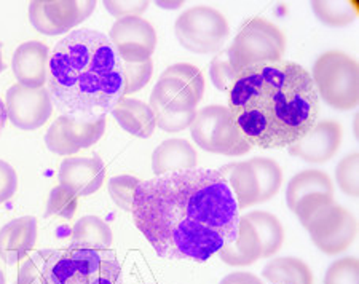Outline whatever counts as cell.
I'll list each match as a JSON object with an SVG mask.
<instances>
[{"mask_svg":"<svg viewBox=\"0 0 359 284\" xmlns=\"http://www.w3.org/2000/svg\"><path fill=\"white\" fill-rule=\"evenodd\" d=\"M133 220L157 256L206 262L238 236L240 210L217 170L194 168L137 185Z\"/></svg>","mask_w":359,"mask_h":284,"instance_id":"cell-1","label":"cell"},{"mask_svg":"<svg viewBox=\"0 0 359 284\" xmlns=\"http://www.w3.org/2000/svg\"><path fill=\"white\" fill-rule=\"evenodd\" d=\"M229 110L251 147L287 149L320 119V96L304 66L283 60L236 74Z\"/></svg>","mask_w":359,"mask_h":284,"instance_id":"cell-2","label":"cell"},{"mask_svg":"<svg viewBox=\"0 0 359 284\" xmlns=\"http://www.w3.org/2000/svg\"><path fill=\"white\" fill-rule=\"evenodd\" d=\"M46 90L66 117H106L125 97L123 61L106 34L77 29L51 51Z\"/></svg>","mask_w":359,"mask_h":284,"instance_id":"cell-3","label":"cell"},{"mask_svg":"<svg viewBox=\"0 0 359 284\" xmlns=\"http://www.w3.org/2000/svg\"><path fill=\"white\" fill-rule=\"evenodd\" d=\"M39 257L40 284H123L121 266L112 249H42Z\"/></svg>","mask_w":359,"mask_h":284,"instance_id":"cell-4","label":"cell"},{"mask_svg":"<svg viewBox=\"0 0 359 284\" xmlns=\"http://www.w3.org/2000/svg\"><path fill=\"white\" fill-rule=\"evenodd\" d=\"M313 80L318 96L335 110H351L359 102V66L350 55L331 50L315 61Z\"/></svg>","mask_w":359,"mask_h":284,"instance_id":"cell-5","label":"cell"},{"mask_svg":"<svg viewBox=\"0 0 359 284\" xmlns=\"http://www.w3.org/2000/svg\"><path fill=\"white\" fill-rule=\"evenodd\" d=\"M229 56L236 74L243 69L283 61L286 53V36L273 22L251 16L243 22L230 45Z\"/></svg>","mask_w":359,"mask_h":284,"instance_id":"cell-6","label":"cell"},{"mask_svg":"<svg viewBox=\"0 0 359 284\" xmlns=\"http://www.w3.org/2000/svg\"><path fill=\"white\" fill-rule=\"evenodd\" d=\"M175 34L185 50L196 55H212L221 51L230 36V27L221 11L196 5L176 20Z\"/></svg>","mask_w":359,"mask_h":284,"instance_id":"cell-7","label":"cell"},{"mask_svg":"<svg viewBox=\"0 0 359 284\" xmlns=\"http://www.w3.org/2000/svg\"><path fill=\"white\" fill-rule=\"evenodd\" d=\"M192 139L198 147L211 154L240 156L251 152L252 147L241 136L225 106H206L196 110L192 126Z\"/></svg>","mask_w":359,"mask_h":284,"instance_id":"cell-8","label":"cell"},{"mask_svg":"<svg viewBox=\"0 0 359 284\" xmlns=\"http://www.w3.org/2000/svg\"><path fill=\"white\" fill-rule=\"evenodd\" d=\"M203 93L205 77L200 69L189 62H177L161 72L150 97L170 112L182 114L196 110Z\"/></svg>","mask_w":359,"mask_h":284,"instance_id":"cell-9","label":"cell"},{"mask_svg":"<svg viewBox=\"0 0 359 284\" xmlns=\"http://www.w3.org/2000/svg\"><path fill=\"white\" fill-rule=\"evenodd\" d=\"M95 8V0H36L29 5V21L40 34L60 36L83 22Z\"/></svg>","mask_w":359,"mask_h":284,"instance_id":"cell-10","label":"cell"},{"mask_svg":"<svg viewBox=\"0 0 359 284\" xmlns=\"http://www.w3.org/2000/svg\"><path fill=\"white\" fill-rule=\"evenodd\" d=\"M107 119L80 120L61 115L57 117L45 135V144L50 152L62 156L75 155L80 150L88 149L100 141L106 131Z\"/></svg>","mask_w":359,"mask_h":284,"instance_id":"cell-11","label":"cell"},{"mask_svg":"<svg viewBox=\"0 0 359 284\" xmlns=\"http://www.w3.org/2000/svg\"><path fill=\"white\" fill-rule=\"evenodd\" d=\"M109 40L115 46L121 61L137 65L152 60L157 48V31L141 16H128L114 22Z\"/></svg>","mask_w":359,"mask_h":284,"instance_id":"cell-12","label":"cell"},{"mask_svg":"<svg viewBox=\"0 0 359 284\" xmlns=\"http://www.w3.org/2000/svg\"><path fill=\"white\" fill-rule=\"evenodd\" d=\"M5 110L7 119L16 128L22 131H36L43 126L53 114V102H51L48 90L27 88L16 83L10 86L5 97Z\"/></svg>","mask_w":359,"mask_h":284,"instance_id":"cell-13","label":"cell"},{"mask_svg":"<svg viewBox=\"0 0 359 284\" xmlns=\"http://www.w3.org/2000/svg\"><path fill=\"white\" fill-rule=\"evenodd\" d=\"M306 230L320 251L327 256H335L345 252L353 245L358 234V222L348 210L335 203Z\"/></svg>","mask_w":359,"mask_h":284,"instance_id":"cell-14","label":"cell"},{"mask_svg":"<svg viewBox=\"0 0 359 284\" xmlns=\"http://www.w3.org/2000/svg\"><path fill=\"white\" fill-rule=\"evenodd\" d=\"M341 139H344V130L339 121H316L313 128L302 139L287 147V152L309 163H326L339 152Z\"/></svg>","mask_w":359,"mask_h":284,"instance_id":"cell-15","label":"cell"},{"mask_svg":"<svg viewBox=\"0 0 359 284\" xmlns=\"http://www.w3.org/2000/svg\"><path fill=\"white\" fill-rule=\"evenodd\" d=\"M60 185L75 196L96 194L106 181V165L100 156L66 158L60 166Z\"/></svg>","mask_w":359,"mask_h":284,"instance_id":"cell-16","label":"cell"},{"mask_svg":"<svg viewBox=\"0 0 359 284\" xmlns=\"http://www.w3.org/2000/svg\"><path fill=\"white\" fill-rule=\"evenodd\" d=\"M48 46L39 40H29L16 48L11 69L20 85L27 88H42L48 80Z\"/></svg>","mask_w":359,"mask_h":284,"instance_id":"cell-17","label":"cell"},{"mask_svg":"<svg viewBox=\"0 0 359 284\" xmlns=\"http://www.w3.org/2000/svg\"><path fill=\"white\" fill-rule=\"evenodd\" d=\"M37 241V219L22 216L10 220L0 229V259L15 265L26 259Z\"/></svg>","mask_w":359,"mask_h":284,"instance_id":"cell-18","label":"cell"},{"mask_svg":"<svg viewBox=\"0 0 359 284\" xmlns=\"http://www.w3.org/2000/svg\"><path fill=\"white\" fill-rule=\"evenodd\" d=\"M196 163L198 155L187 139H168L152 154V171L155 176L194 170Z\"/></svg>","mask_w":359,"mask_h":284,"instance_id":"cell-19","label":"cell"},{"mask_svg":"<svg viewBox=\"0 0 359 284\" xmlns=\"http://www.w3.org/2000/svg\"><path fill=\"white\" fill-rule=\"evenodd\" d=\"M217 171L227 181L231 194L236 200V205H238V210H246V208L257 205L260 187L256 173H254L249 160L224 165Z\"/></svg>","mask_w":359,"mask_h":284,"instance_id":"cell-20","label":"cell"},{"mask_svg":"<svg viewBox=\"0 0 359 284\" xmlns=\"http://www.w3.org/2000/svg\"><path fill=\"white\" fill-rule=\"evenodd\" d=\"M111 114L121 128L141 139L152 136L155 126H157L155 115L149 104L135 100V97H121Z\"/></svg>","mask_w":359,"mask_h":284,"instance_id":"cell-21","label":"cell"},{"mask_svg":"<svg viewBox=\"0 0 359 284\" xmlns=\"http://www.w3.org/2000/svg\"><path fill=\"white\" fill-rule=\"evenodd\" d=\"M219 259L230 266H246L262 259V246L256 230L249 220L243 216L238 224V236L231 245L224 246L217 252Z\"/></svg>","mask_w":359,"mask_h":284,"instance_id":"cell-22","label":"cell"},{"mask_svg":"<svg viewBox=\"0 0 359 284\" xmlns=\"http://www.w3.org/2000/svg\"><path fill=\"white\" fill-rule=\"evenodd\" d=\"M112 241V229L101 217L83 216L74 224L71 235V246L74 248L104 251V249H111Z\"/></svg>","mask_w":359,"mask_h":284,"instance_id":"cell-23","label":"cell"},{"mask_svg":"<svg viewBox=\"0 0 359 284\" xmlns=\"http://www.w3.org/2000/svg\"><path fill=\"white\" fill-rule=\"evenodd\" d=\"M262 276L270 284H313V271L302 259L275 257L264 266Z\"/></svg>","mask_w":359,"mask_h":284,"instance_id":"cell-24","label":"cell"},{"mask_svg":"<svg viewBox=\"0 0 359 284\" xmlns=\"http://www.w3.org/2000/svg\"><path fill=\"white\" fill-rule=\"evenodd\" d=\"M310 194H326L334 196V185L331 177L320 170H305L295 175L287 184L286 203L292 212L297 203Z\"/></svg>","mask_w":359,"mask_h":284,"instance_id":"cell-25","label":"cell"},{"mask_svg":"<svg viewBox=\"0 0 359 284\" xmlns=\"http://www.w3.org/2000/svg\"><path fill=\"white\" fill-rule=\"evenodd\" d=\"M260 240L262 259H269L280 251L285 243V227L275 214L267 211H251L245 216Z\"/></svg>","mask_w":359,"mask_h":284,"instance_id":"cell-26","label":"cell"},{"mask_svg":"<svg viewBox=\"0 0 359 284\" xmlns=\"http://www.w3.org/2000/svg\"><path fill=\"white\" fill-rule=\"evenodd\" d=\"M254 173H256L260 196L259 203H265L278 195L283 184V170L275 160L265 158V156H256V158L249 160Z\"/></svg>","mask_w":359,"mask_h":284,"instance_id":"cell-27","label":"cell"},{"mask_svg":"<svg viewBox=\"0 0 359 284\" xmlns=\"http://www.w3.org/2000/svg\"><path fill=\"white\" fill-rule=\"evenodd\" d=\"M316 18L326 26L344 27L356 18V5L351 2H327V0H313L311 2Z\"/></svg>","mask_w":359,"mask_h":284,"instance_id":"cell-28","label":"cell"},{"mask_svg":"<svg viewBox=\"0 0 359 284\" xmlns=\"http://www.w3.org/2000/svg\"><path fill=\"white\" fill-rule=\"evenodd\" d=\"M335 205L332 195L326 194H310L304 196L295 206V216L299 217L300 224L305 229H309L311 224H315L318 219L323 217L331 208Z\"/></svg>","mask_w":359,"mask_h":284,"instance_id":"cell-29","label":"cell"},{"mask_svg":"<svg viewBox=\"0 0 359 284\" xmlns=\"http://www.w3.org/2000/svg\"><path fill=\"white\" fill-rule=\"evenodd\" d=\"M149 106L155 115V123H157L158 128H161L166 133H179L190 128L196 115V110H192V112H182V114L170 112V110L161 107L157 101H154L152 97H150Z\"/></svg>","mask_w":359,"mask_h":284,"instance_id":"cell-30","label":"cell"},{"mask_svg":"<svg viewBox=\"0 0 359 284\" xmlns=\"http://www.w3.org/2000/svg\"><path fill=\"white\" fill-rule=\"evenodd\" d=\"M335 181L341 192L350 196L359 195V154L353 152L339 161L335 168Z\"/></svg>","mask_w":359,"mask_h":284,"instance_id":"cell-31","label":"cell"},{"mask_svg":"<svg viewBox=\"0 0 359 284\" xmlns=\"http://www.w3.org/2000/svg\"><path fill=\"white\" fill-rule=\"evenodd\" d=\"M139 184H141V181L135 176H128V175L115 176L109 181V185H107L109 195H111L112 201L118 208H121L123 211L131 212L133 201H135V194Z\"/></svg>","mask_w":359,"mask_h":284,"instance_id":"cell-32","label":"cell"},{"mask_svg":"<svg viewBox=\"0 0 359 284\" xmlns=\"http://www.w3.org/2000/svg\"><path fill=\"white\" fill-rule=\"evenodd\" d=\"M79 206V196L69 192L65 187L57 185L50 192L48 201H46V216H53L60 219H72Z\"/></svg>","mask_w":359,"mask_h":284,"instance_id":"cell-33","label":"cell"},{"mask_svg":"<svg viewBox=\"0 0 359 284\" xmlns=\"http://www.w3.org/2000/svg\"><path fill=\"white\" fill-rule=\"evenodd\" d=\"M210 77L212 85L217 90L224 93H229L233 86L236 80V71L233 65H231L229 50L219 51V53L212 58L210 65Z\"/></svg>","mask_w":359,"mask_h":284,"instance_id":"cell-34","label":"cell"},{"mask_svg":"<svg viewBox=\"0 0 359 284\" xmlns=\"http://www.w3.org/2000/svg\"><path fill=\"white\" fill-rule=\"evenodd\" d=\"M324 284H359V260L344 257L329 265Z\"/></svg>","mask_w":359,"mask_h":284,"instance_id":"cell-35","label":"cell"},{"mask_svg":"<svg viewBox=\"0 0 359 284\" xmlns=\"http://www.w3.org/2000/svg\"><path fill=\"white\" fill-rule=\"evenodd\" d=\"M152 60L146 62H137V65H130L123 62V80H125V96L133 95L149 83L152 79Z\"/></svg>","mask_w":359,"mask_h":284,"instance_id":"cell-36","label":"cell"},{"mask_svg":"<svg viewBox=\"0 0 359 284\" xmlns=\"http://www.w3.org/2000/svg\"><path fill=\"white\" fill-rule=\"evenodd\" d=\"M149 4L146 0L142 2H118V0H106L104 7L112 16H117L118 20L128 18V16H141L144 11L149 8Z\"/></svg>","mask_w":359,"mask_h":284,"instance_id":"cell-37","label":"cell"},{"mask_svg":"<svg viewBox=\"0 0 359 284\" xmlns=\"http://www.w3.org/2000/svg\"><path fill=\"white\" fill-rule=\"evenodd\" d=\"M18 190V175L7 161L0 160V205L8 201Z\"/></svg>","mask_w":359,"mask_h":284,"instance_id":"cell-38","label":"cell"},{"mask_svg":"<svg viewBox=\"0 0 359 284\" xmlns=\"http://www.w3.org/2000/svg\"><path fill=\"white\" fill-rule=\"evenodd\" d=\"M219 284H264V281L248 271H233V273L224 276Z\"/></svg>","mask_w":359,"mask_h":284,"instance_id":"cell-39","label":"cell"},{"mask_svg":"<svg viewBox=\"0 0 359 284\" xmlns=\"http://www.w3.org/2000/svg\"><path fill=\"white\" fill-rule=\"evenodd\" d=\"M161 8H168V10H176V8H181L182 5L185 4L184 0H175V2H155Z\"/></svg>","mask_w":359,"mask_h":284,"instance_id":"cell-40","label":"cell"},{"mask_svg":"<svg viewBox=\"0 0 359 284\" xmlns=\"http://www.w3.org/2000/svg\"><path fill=\"white\" fill-rule=\"evenodd\" d=\"M7 110H5V104L2 102V100H0V131L4 130L5 126V121H7Z\"/></svg>","mask_w":359,"mask_h":284,"instance_id":"cell-41","label":"cell"},{"mask_svg":"<svg viewBox=\"0 0 359 284\" xmlns=\"http://www.w3.org/2000/svg\"><path fill=\"white\" fill-rule=\"evenodd\" d=\"M5 61H4V55H2V43H0V74L5 71Z\"/></svg>","mask_w":359,"mask_h":284,"instance_id":"cell-42","label":"cell"},{"mask_svg":"<svg viewBox=\"0 0 359 284\" xmlns=\"http://www.w3.org/2000/svg\"><path fill=\"white\" fill-rule=\"evenodd\" d=\"M0 284H7V280H5V273L2 269H0Z\"/></svg>","mask_w":359,"mask_h":284,"instance_id":"cell-43","label":"cell"}]
</instances>
